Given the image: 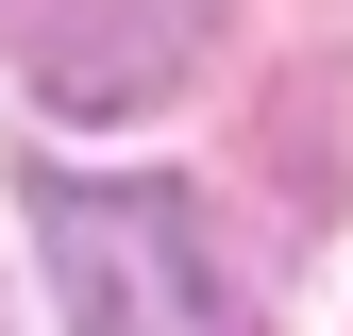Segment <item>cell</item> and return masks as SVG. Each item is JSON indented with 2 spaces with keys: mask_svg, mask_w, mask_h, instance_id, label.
Instances as JSON below:
<instances>
[{
  "mask_svg": "<svg viewBox=\"0 0 353 336\" xmlns=\"http://www.w3.org/2000/svg\"><path fill=\"white\" fill-rule=\"evenodd\" d=\"M34 252H51L68 336H252V303L219 286L185 185H84V168H51L34 185Z\"/></svg>",
  "mask_w": 353,
  "mask_h": 336,
  "instance_id": "obj_1",
  "label": "cell"
},
{
  "mask_svg": "<svg viewBox=\"0 0 353 336\" xmlns=\"http://www.w3.org/2000/svg\"><path fill=\"white\" fill-rule=\"evenodd\" d=\"M219 0H34V101L51 118H135L202 67Z\"/></svg>",
  "mask_w": 353,
  "mask_h": 336,
  "instance_id": "obj_2",
  "label": "cell"
}]
</instances>
